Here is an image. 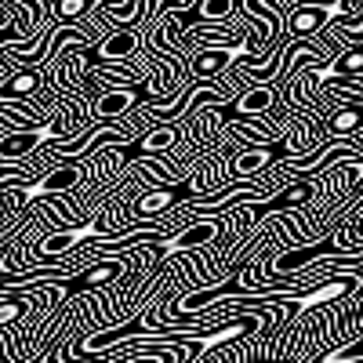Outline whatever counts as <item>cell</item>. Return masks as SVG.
I'll return each instance as SVG.
<instances>
[{
	"label": "cell",
	"instance_id": "5b68a950",
	"mask_svg": "<svg viewBox=\"0 0 363 363\" xmlns=\"http://www.w3.org/2000/svg\"><path fill=\"white\" fill-rule=\"evenodd\" d=\"M236 8H240V0H200L196 15H200V22H233Z\"/></svg>",
	"mask_w": 363,
	"mask_h": 363
},
{
	"label": "cell",
	"instance_id": "52a82bcc",
	"mask_svg": "<svg viewBox=\"0 0 363 363\" xmlns=\"http://www.w3.org/2000/svg\"><path fill=\"white\" fill-rule=\"evenodd\" d=\"M174 200V189H157V193H149V196H142L138 203H135V215H157V211H164L167 203Z\"/></svg>",
	"mask_w": 363,
	"mask_h": 363
},
{
	"label": "cell",
	"instance_id": "8992f818",
	"mask_svg": "<svg viewBox=\"0 0 363 363\" xmlns=\"http://www.w3.org/2000/svg\"><path fill=\"white\" fill-rule=\"evenodd\" d=\"M363 124V106H345V109H338L335 116H330V131L335 135H349V131H356Z\"/></svg>",
	"mask_w": 363,
	"mask_h": 363
},
{
	"label": "cell",
	"instance_id": "9c48e42d",
	"mask_svg": "<svg viewBox=\"0 0 363 363\" xmlns=\"http://www.w3.org/2000/svg\"><path fill=\"white\" fill-rule=\"evenodd\" d=\"M265 164H269V153H265V149H251V153L236 157V171H240V174H255V171L265 167Z\"/></svg>",
	"mask_w": 363,
	"mask_h": 363
},
{
	"label": "cell",
	"instance_id": "6da1fadb",
	"mask_svg": "<svg viewBox=\"0 0 363 363\" xmlns=\"http://www.w3.org/2000/svg\"><path fill=\"white\" fill-rule=\"evenodd\" d=\"M142 48V33L138 29H113V33H106L95 48L87 51L91 62H128V58H135Z\"/></svg>",
	"mask_w": 363,
	"mask_h": 363
},
{
	"label": "cell",
	"instance_id": "30bf717a",
	"mask_svg": "<svg viewBox=\"0 0 363 363\" xmlns=\"http://www.w3.org/2000/svg\"><path fill=\"white\" fill-rule=\"evenodd\" d=\"M26 306H29L26 298H11V301H4V306H0V327L15 323V320H18V316L26 313Z\"/></svg>",
	"mask_w": 363,
	"mask_h": 363
},
{
	"label": "cell",
	"instance_id": "3957f363",
	"mask_svg": "<svg viewBox=\"0 0 363 363\" xmlns=\"http://www.w3.org/2000/svg\"><path fill=\"white\" fill-rule=\"evenodd\" d=\"M135 109V91L131 87H106L95 99V116L99 120H116Z\"/></svg>",
	"mask_w": 363,
	"mask_h": 363
},
{
	"label": "cell",
	"instance_id": "7a4b0ae2",
	"mask_svg": "<svg viewBox=\"0 0 363 363\" xmlns=\"http://www.w3.org/2000/svg\"><path fill=\"white\" fill-rule=\"evenodd\" d=\"M84 240H95V244H102V247H116L124 236H120V233H106V229H99V225L62 229V233H55V236H48V240H44V244H40V255H62V251H69V247L84 244Z\"/></svg>",
	"mask_w": 363,
	"mask_h": 363
},
{
	"label": "cell",
	"instance_id": "ba28073f",
	"mask_svg": "<svg viewBox=\"0 0 363 363\" xmlns=\"http://www.w3.org/2000/svg\"><path fill=\"white\" fill-rule=\"evenodd\" d=\"M174 128H157V131H149L145 138H142V149L145 153H164L167 145H174Z\"/></svg>",
	"mask_w": 363,
	"mask_h": 363
},
{
	"label": "cell",
	"instance_id": "277c9868",
	"mask_svg": "<svg viewBox=\"0 0 363 363\" xmlns=\"http://www.w3.org/2000/svg\"><path fill=\"white\" fill-rule=\"evenodd\" d=\"M272 102H277V87L272 84H247L244 95H236V113L240 116H258V113H269Z\"/></svg>",
	"mask_w": 363,
	"mask_h": 363
}]
</instances>
